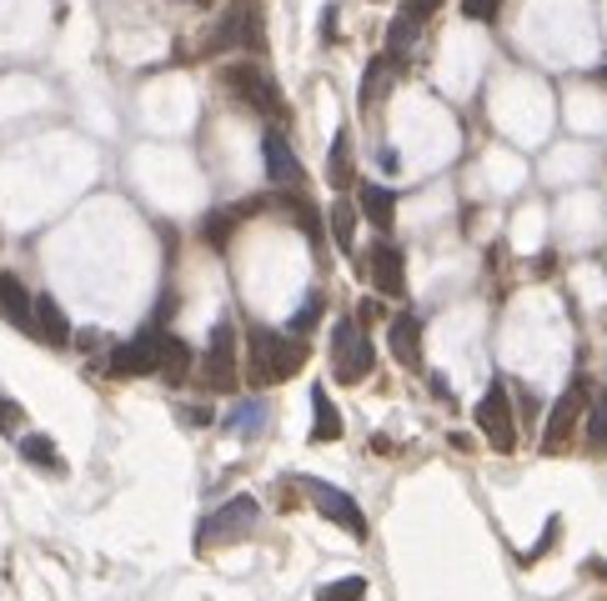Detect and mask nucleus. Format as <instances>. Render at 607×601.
Wrapping results in <instances>:
<instances>
[{"mask_svg": "<svg viewBox=\"0 0 607 601\" xmlns=\"http://www.w3.org/2000/svg\"><path fill=\"white\" fill-rule=\"evenodd\" d=\"M462 15L477 25H492L502 15V0H462Z\"/></svg>", "mask_w": 607, "mask_h": 601, "instance_id": "obj_27", "label": "nucleus"}, {"mask_svg": "<svg viewBox=\"0 0 607 601\" xmlns=\"http://www.w3.org/2000/svg\"><path fill=\"white\" fill-rule=\"evenodd\" d=\"M221 81H227V91L237 95L241 106L262 111V116H282V111H286L276 81L262 71V66H256V60H237V66H227V71H221Z\"/></svg>", "mask_w": 607, "mask_h": 601, "instance_id": "obj_4", "label": "nucleus"}, {"mask_svg": "<svg viewBox=\"0 0 607 601\" xmlns=\"http://www.w3.org/2000/svg\"><path fill=\"white\" fill-rule=\"evenodd\" d=\"M301 366H307V342H301V336H291V331H266V326H256L247 336V381L256 391L291 381Z\"/></svg>", "mask_w": 607, "mask_h": 601, "instance_id": "obj_1", "label": "nucleus"}, {"mask_svg": "<svg viewBox=\"0 0 607 601\" xmlns=\"http://www.w3.org/2000/svg\"><path fill=\"white\" fill-rule=\"evenodd\" d=\"M371 286H377V296L406 291V256L397 241H377V246H371Z\"/></svg>", "mask_w": 607, "mask_h": 601, "instance_id": "obj_11", "label": "nucleus"}, {"mask_svg": "<svg viewBox=\"0 0 607 601\" xmlns=\"http://www.w3.org/2000/svg\"><path fill=\"white\" fill-rule=\"evenodd\" d=\"M0 426H5V431H15V426H21V406H15L11 396H0Z\"/></svg>", "mask_w": 607, "mask_h": 601, "instance_id": "obj_29", "label": "nucleus"}, {"mask_svg": "<svg viewBox=\"0 0 607 601\" xmlns=\"http://www.w3.org/2000/svg\"><path fill=\"white\" fill-rule=\"evenodd\" d=\"M21 456L46 466V472H60V456H56V447H50V437H21Z\"/></svg>", "mask_w": 607, "mask_h": 601, "instance_id": "obj_23", "label": "nucleus"}, {"mask_svg": "<svg viewBox=\"0 0 607 601\" xmlns=\"http://www.w3.org/2000/svg\"><path fill=\"white\" fill-rule=\"evenodd\" d=\"M31 331H36L46 346H66V342H71V321H66V311H60L50 296H36V316H31Z\"/></svg>", "mask_w": 607, "mask_h": 601, "instance_id": "obj_16", "label": "nucleus"}, {"mask_svg": "<svg viewBox=\"0 0 607 601\" xmlns=\"http://www.w3.org/2000/svg\"><path fill=\"white\" fill-rule=\"evenodd\" d=\"M111 377H151V371H161V326L141 331L136 342L116 346L111 351Z\"/></svg>", "mask_w": 607, "mask_h": 601, "instance_id": "obj_7", "label": "nucleus"}, {"mask_svg": "<svg viewBox=\"0 0 607 601\" xmlns=\"http://www.w3.org/2000/svg\"><path fill=\"white\" fill-rule=\"evenodd\" d=\"M387 346H392V356L402 366H422V321L412 316V311L392 316V326H387Z\"/></svg>", "mask_w": 607, "mask_h": 601, "instance_id": "obj_12", "label": "nucleus"}, {"mask_svg": "<svg viewBox=\"0 0 607 601\" xmlns=\"http://www.w3.org/2000/svg\"><path fill=\"white\" fill-rule=\"evenodd\" d=\"M357 216H367L377 231H392V226H397V190L367 181V186L357 190Z\"/></svg>", "mask_w": 607, "mask_h": 601, "instance_id": "obj_14", "label": "nucleus"}, {"mask_svg": "<svg viewBox=\"0 0 607 601\" xmlns=\"http://www.w3.org/2000/svg\"><path fill=\"white\" fill-rule=\"evenodd\" d=\"M206 381H211L216 391H231V386H237V331H231V321H221V326L211 331V351H206Z\"/></svg>", "mask_w": 607, "mask_h": 601, "instance_id": "obj_10", "label": "nucleus"}, {"mask_svg": "<svg viewBox=\"0 0 607 601\" xmlns=\"http://www.w3.org/2000/svg\"><path fill=\"white\" fill-rule=\"evenodd\" d=\"M206 50H262V0H231L206 36Z\"/></svg>", "mask_w": 607, "mask_h": 601, "instance_id": "obj_2", "label": "nucleus"}, {"mask_svg": "<svg viewBox=\"0 0 607 601\" xmlns=\"http://www.w3.org/2000/svg\"><path fill=\"white\" fill-rule=\"evenodd\" d=\"M437 5H442V0H402V11L412 15V21H422V25L437 15Z\"/></svg>", "mask_w": 607, "mask_h": 601, "instance_id": "obj_28", "label": "nucleus"}, {"mask_svg": "<svg viewBox=\"0 0 607 601\" xmlns=\"http://www.w3.org/2000/svg\"><path fill=\"white\" fill-rule=\"evenodd\" d=\"M317 316H322V296H307V307L286 321V331H291V336H307V331L317 326Z\"/></svg>", "mask_w": 607, "mask_h": 601, "instance_id": "obj_26", "label": "nucleus"}, {"mask_svg": "<svg viewBox=\"0 0 607 601\" xmlns=\"http://www.w3.org/2000/svg\"><path fill=\"white\" fill-rule=\"evenodd\" d=\"M357 321H362V326H371V321H381V307H377V301H371V296H367V301H362V307H357Z\"/></svg>", "mask_w": 607, "mask_h": 601, "instance_id": "obj_30", "label": "nucleus"}, {"mask_svg": "<svg viewBox=\"0 0 607 601\" xmlns=\"http://www.w3.org/2000/svg\"><path fill=\"white\" fill-rule=\"evenodd\" d=\"M311 412H317V421H311V441H317V447L342 437V416H336V406H332V396H327V386H311Z\"/></svg>", "mask_w": 607, "mask_h": 601, "instance_id": "obj_18", "label": "nucleus"}, {"mask_svg": "<svg viewBox=\"0 0 607 601\" xmlns=\"http://www.w3.org/2000/svg\"><path fill=\"white\" fill-rule=\"evenodd\" d=\"M186 371H191V346L181 342V336H167V331H161V377L181 381Z\"/></svg>", "mask_w": 607, "mask_h": 601, "instance_id": "obj_21", "label": "nucleus"}, {"mask_svg": "<svg viewBox=\"0 0 607 601\" xmlns=\"http://www.w3.org/2000/svg\"><path fill=\"white\" fill-rule=\"evenodd\" d=\"M587 386L583 381H572L568 391L558 396V406H552V416H548V426H542V447L548 451H558V447H568V437H572V426H577V416H587Z\"/></svg>", "mask_w": 607, "mask_h": 601, "instance_id": "obj_8", "label": "nucleus"}, {"mask_svg": "<svg viewBox=\"0 0 607 601\" xmlns=\"http://www.w3.org/2000/svg\"><path fill=\"white\" fill-rule=\"evenodd\" d=\"M327 181H332L336 190H346L357 181V161H352V136H346V130H336L332 151H327Z\"/></svg>", "mask_w": 607, "mask_h": 601, "instance_id": "obj_17", "label": "nucleus"}, {"mask_svg": "<svg viewBox=\"0 0 607 601\" xmlns=\"http://www.w3.org/2000/svg\"><path fill=\"white\" fill-rule=\"evenodd\" d=\"M0 316L11 321V326L31 331V316H36V301H31V291H25L21 281H15L11 271H0Z\"/></svg>", "mask_w": 607, "mask_h": 601, "instance_id": "obj_15", "label": "nucleus"}, {"mask_svg": "<svg viewBox=\"0 0 607 601\" xmlns=\"http://www.w3.org/2000/svg\"><path fill=\"white\" fill-rule=\"evenodd\" d=\"M262 155H266V176H272L276 186H291V181H301V161L291 155V146H286L282 130H266V136H262Z\"/></svg>", "mask_w": 607, "mask_h": 601, "instance_id": "obj_13", "label": "nucleus"}, {"mask_svg": "<svg viewBox=\"0 0 607 601\" xmlns=\"http://www.w3.org/2000/svg\"><path fill=\"white\" fill-rule=\"evenodd\" d=\"M477 431L492 441L497 451H517V421H513V401H507V386L492 381L477 401Z\"/></svg>", "mask_w": 607, "mask_h": 601, "instance_id": "obj_6", "label": "nucleus"}, {"mask_svg": "<svg viewBox=\"0 0 607 601\" xmlns=\"http://www.w3.org/2000/svg\"><path fill=\"white\" fill-rule=\"evenodd\" d=\"M417 36H422V21H412L406 11H397L392 25H387V56H392V60H406L412 50H417Z\"/></svg>", "mask_w": 607, "mask_h": 601, "instance_id": "obj_19", "label": "nucleus"}, {"mask_svg": "<svg viewBox=\"0 0 607 601\" xmlns=\"http://www.w3.org/2000/svg\"><path fill=\"white\" fill-rule=\"evenodd\" d=\"M256 521V501L251 496H231L227 507H216L211 517H206V527H202V536L196 542L202 546H211V542H231V536H241V531Z\"/></svg>", "mask_w": 607, "mask_h": 601, "instance_id": "obj_9", "label": "nucleus"}, {"mask_svg": "<svg viewBox=\"0 0 607 601\" xmlns=\"http://www.w3.org/2000/svg\"><path fill=\"white\" fill-rule=\"evenodd\" d=\"M371 361H377V351H371L362 321H336V331H332V377L342 381V386H357V381H367Z\"/></svg>", "mask_w": 607, "mask_h": 601, "instance_id": "obj_3", "label": "nucleus"}, {"mask_svg": "<svg viewBox=\"0 0 607 601\" xmlns=\"http://www.w3.org/2000/svg\"><path fill=\"white\" fill-rule=\"evenodd\" d=\"M297 482H301V492L311 496V507L322 511L327 521H336V527H342L346 536L367 542V517H362V507L352 501V496L336 492V486H327V482H317V476H297Z\"/></svg>", "mask_w": 607, "mask_h": 601, "instance_id": "obj_5", "label": "nucleus"}, {"mask_svg": "<svg viewBox=\"0 0 607 601\" xmlns=\"http://www.w3.org/2000/svg\"><path fill=\"white\" fill-rule=\"evenodd\" d=\"M362 597H367V581L362 577H342V581L317 591V601H362Z\"/></svg>", "mask_w": 607, "mask_h": 601, "instance_id": "obj_24", "label": "nucleus"}, {"mask_svg": "<svg viewBox=\"0 0 607 601\" xmlns=\"http://www.w3.org/2000/svg\"><path fill=\"white\" fill-rule=\"evenodd\" d=\"M587 441H593V447H607V396L587 401Z\"/></svg>", "mask_w": 607, "mask_h": 601, "instance_id": "obj_25", "label": "nucleus"}, {"mask_svg": "<svg viewBox=\"0 0 607 601\" xmlns=\"http://www.w3.org/2000/svg\"><path fill=\"white\" fill-rule=\"evenodd\" d=\"M332 236H336V251H352V236H357V206L352 200L332 206Z\"/></svg>", "mask_w": 607, "mask_h": 601, "instance_id": "obj_22", "label": "nucleus"}, {"mask_svg": "<svg viewBox=\"0 0 607 601\" xmlns=\"http://www.w3.org/2000/svg\"><path fill=\"white\" fill-rule=\"evenodd\" d=\"M322 36H327V41L336 36V5H332V11H327V21H322Z\"/></svg>", "mask_w": 607, "mask_h": 601, "instance_id": "obj_31", "label": "nucleus"}, {"mask_svg": "<svg viewBox=\"0 0 607 601\" xmlns=\"http://www.w3.org/2000/svg\"><path fill=\"white\" fill-rule=\"evenodd\" d=\"M392 66H397L392 56H381V60H371V66H367V76H362V95H357L362 111H371L381 95H387V85H392Z\"/></svg>", "mask_w": 607, "mask_h": 601, "instance_id": "obj_20", "label": "nucleus"}]
</instances>
